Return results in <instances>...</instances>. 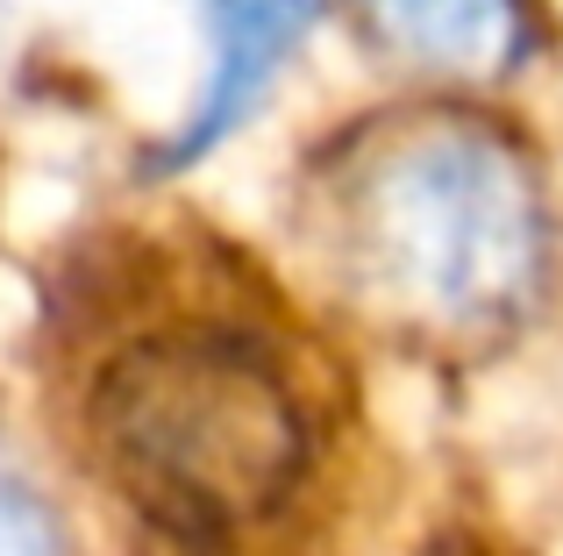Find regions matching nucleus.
I'll return each instance as SVG.
<instances>
[{
	"mask_svg": "<svg viewBox=\"0 0 563 556\" xmlns=\"http://www.w3.org/2000/svg\"><path fill=\"white\" fill-rule=\"evenodd\" d=\"M79 414L108 478L186 543L278 514L314 464V414L286 343L235 314L129 329L86 371Z\"/></svg>",
	"mask_w": 563,
	"mask_h": 556,
	"instance_id": "f03ea898",
	"label": "nucleus"
},
{
	"mask_svg": "<svg viewBox=\"0 0 563 556\" xmlns=\"http://www.w3.org/2000/svg\"><path fill=\"white\" fill-rule=\"evenodd\" d=\"M307 200L343 292L399 335L485 343L542 300L550 208L536 157L485 114H378L314 165Z\"/></svg>",
	"mask_w": 563,
	"mask_h": 556,
	"instance_id": "f257e3e1",
	"label": "nucleus"
},
{
	"mask_svg": "<svg viewBox=\"0 0 563 556\" xmlns=\"http://www.w3.org/2000/svg\"><path fill=\"white\" fill-rule=\"evenodd\" d=\"M0 556H65V529H57L51 500L8 464V449H0Z\"/></svg>",
	"mask_w": 563,
	"mask_h": 556,
	"instance_id": "39448f33",
	"label": "nucleus"
},
{
	"mask_svg": "<svg viewBox=\"0 0 563 556\" xmlns=\"http://www.w3.org/2000/svg\"><path fill=\"white\" fill-rule=\"evenodd\" d=\"M207 8V86L192 100V114L179 122V136L151 157L157 171H186L200 165L214 143H229L235 129L257 114V100L272 93V79L286 71V57L307 43V29L321 22L329 0H200Z\"/></svg>",
	"mask_w": 563,
	"mask_h": 556,
	"instance_id": "20e7f679",
	"label": "nucleus"
},
{
	"mask_svg": "<svg viewBox=\"0 0 563 556\" xmlns=\"http://www.w3.org/2000/svg\"><path fill=\"white\" fill-rule=\"evenodd\" d=\"M364 51L407 79L507 86L542 51L536 0H343Z\"/></svg>",
	"mask_w": 563,
	"mask_h": 556,
	"instance_id": "7ed1b4c3",
	"label": "nucleus"
}]
</instances>
